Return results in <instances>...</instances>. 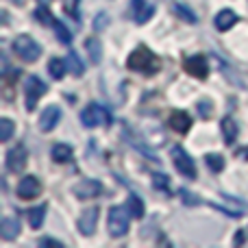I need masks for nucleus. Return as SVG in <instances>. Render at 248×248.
Wrapping results in <instances>:
<instances>
[{"label": "nucleus", "mask_w": 248, "mask_h": 248, "mask_svg": "<svg viewBox=\"0 0 248 248\" xmlns=\"http://www.w3.org/2000/svg\"><path fill=\"white\" fill-rule=\"evenodd\" d=\"M126 65H128V70H133V72H141V74H146V77H153V74H157L159 70H161V61H159V57L155 55V52H150L146 46L135 48V50L128 55Z\"/></svg>", "instance_id": "obj_1"}, {"label": "nucleus", "mask_w": 248, "mask_h": 248, "mask_svg": "<svg viewBox=\"0 0 248 248\" xmlns=\"http://www.w3.org/2000/svg\"><path fill=\"white\" fill-rule=\"evenodd\" d=\"M13 52H16L22 61L33 63V61H37L39 55H42V46H39L33 37H29V35H17V37L13 39Z\"/></svg>", "instance_id": "obj_2"}, {"label": "nucleus", "mask_w": 248, "mask_h": 248, "mask_svg": "<svg viewBox=\"0 0 248 248\" xmlns=\"http://www.w3.org/2000/svg\"><path fill=\"white\" fill-rule=\"evenodd\" d=\"M81 122L85 124L87 128H96V126H109L111 122V113L107 111L100 105H87L85 109L81 111Z\"/></svg>", "instance_id": "obj_3"}, {"label": "nucleus", "mask_w": 248, "mask_h": 248, "mask_svg": "<svg viewBox=\"0 0 248 248\" xmlns=\"http://www.w3.org/2000/svg\"><path fill=\"white\" fill-rule=\"evenodd\" d=\"M128 231V211L122 207H111L109 209V233L113 237H122Z\"/></svg>", "instance_id": "obj_4"}, {"label": "nucleus", "mask_w": 248, "mask_h": 248, "mask_svg": "<svg viewBox=\"0 0 248 248\" xmlns=\"http://www.w3.org/2000/svg\"><path fill=\"white\" fill-rule=\"evenodd\" d=\"M46 94V85L42 83V78L37 77H29L26 78V85H24V96H26V109L33 111L35 105L39 103V98Z\"/></svg>", "instance_id": "obj_5"}, {"label": "nucleus", "mask_w": 248, "mask_h": 248, "mask_svg": "<svg viewBox=\"0 0 248 248\" xmlns=\"http://www.w3.org/2000/svg\"><path fill=\"white\" fill-rule=\"evenodd\" d=\"M172 159H174V168L187 179H196V166H194L192 157L185 153L181 146H174L172 148Z\"/></svg>", "instance_id": "obj_6"}, {"label": "nucleus", "mask_w": 248, "mask_h": 248, "mask_svg": "<svg viewBox=\"0 0 248 248\" xmlns=\"http://www.w3.org/2000/svg\"><path fill=\"white\" fill-rule=\"evenodd\" d=\"M26 161H29V155H26V148L22 144L13 146V148L7 153V170L13 172V174H17V172L24 170Z\"/></svg>", "instance_id": "obj_7"}, {"label": "nucleus", "mask_w": 248, "mask_h": 248, "mask_svg": "<svg viewBox=\"0 0 248 248\" xmlns=\"http://www.w3.org/2000/svg\"><path fill=\"white\" fill-rule=\"evenodd\" d=\"M103 194V185L96 179H83L74 185V196L81 198V201H87V198H96Z\"/></svg>", "instance_id": "obj_8"}, {"label": "nucleus", "mask_w": 248, "mask_h": 248, "mask_svg": "<svg viewBox=\"0 0 248 248\" xmlns=\"http://www.w3.org/2000/svg\"><path fill=\"white\" fill-rule=\"evenodd\" d=\"M183 68H185V72L196 78H207V74H209V63H207V59L202 55L187 57V59L183 61Z\"/></svg>", "instance_id": "obj_9"}, {"label": "nucleus", "mask_w": 248, "mask_h": 248, "mask_svg": "<svg viewBox=\"0 0 248 248\" xmlns=\"http://www.w3.org/2000/svg\"><path fill=\"white\" fill-rule=\"evenodd\" d=\"M39 192H42V183H39L37 176H24V179H20V183H17V196H20L22 201H31V198H35Z\"/></svg>", "instance_id": "obj_10"}, {"label": "nucleus", "mask_w": 248, "mask_h": 248, "mask_svg": "<svg viewBox=\"0 0 248 248\" xmlns=\"http://www.w3.org/2000/svg\"><path fill=\"white\" fill-rule=\"evenodd\" d=\"M96 224H98V209L92 207V209L83 211V216L78 218V231L83 235H92L96 231Z\"/></svg>", "instance_id": "obj_11"}, {"label": "nucleus", "mask_w": 248, "mask_h": 248, "mask_svg": "<svg viewBox=\"0 0 248 248\" xmlns=\"http://www.w3.org/2000/svg\"><path fill=\"white\" fill-rule=\"evenodd\" d=\"M131 7H133V17H135L137 24L148 22L150 17H153V13H155V7L150 2H146V0H133Z\"/></svg>", "instance_id": "obj_12"}, {"label": "nucleus", "mask_w": 248, "mask_h": 248, "mask_svg": "<svg viewBox=\"0 0 248 248\" xmlns=\"http://www.w3.org/2000/svg\"><path fill=\"white\" fill-rule=\"evenodd\" d=\"M59 118H61V109L55 107V105H50V107L44 109L42 118H39V128H42L44 133L52 131V128L57 126V122H59Z\"/></svg>", "instance_id": "obj_13"}, {"label": "nucleus", "mask_w": 248, "mask_h": 248, "mask_svg": "<svg viewBox=\"0 0 248 248\" xmlns=\"http://www.w3.org/2000/svg\"><path fill=\"white\" fill-rule=\"evenodd\" d=\"M168 124H170L172 131H176V133L183 135V133H187L189 126H192V118H189L185 111H174L170 116V120H168Z\"/></svg>", "instance_id": "obj_14"}, {"label": "nucleus", "mask_w": 248, "mask_h": 248, "mask_svg": "<svg viewBox=\"0 0 248 248\" xmlns=\"http://www.w3.org/2000/svg\"><path fill=\"white\" fill-rule=\"evenodd\" d=\"M216 29L218 31H229V29H233L235 26V22H237V16H235V11H231V9H222V11L216 16Z\"/></svg>", "instance_id": "obj_15"}, {"label": "nucleus", "mask_w": 248, "mask_h": 248, "mask_svg": "<svg viewBox=\"0 0 248 248\" xmlns=\"http://www.w3.org/2000/svg\"><path fill=\"white\" fill-rule=\"evenodd\" d=\"M0 231H2L4 240H13V237L20 233V220L17 218H2V222H0Z\"/></svg>", "instance_id": "obj_16"}, {"label": "nucleus", "mask_w": 248, "mask_h": 248, "mask_svg": "<svg viewBox=\"0 0 248 248\" xmlns=\"http://www.w3.org/2000/svg\"><path fill=\"white\" fill-rule=\"evenodd\" d=\"M85 50H87V55H90L92 63L98 65V63H100V57H103V46H100V39L90 37V39L85 42Z\"/></svg>", "instance_id": "obj_17"}, {"label": "nucleus", "mask_w": 248, "mask_h": 248, "mask_svg": "<svg viewBox=\"0 0 248 248\" xmlns=\"http://www.w3.org/2000/svg\"><path fill=\"white\" fill-rule=\"evenodd\" d=\"M72 153H74L72 146H68V144H55V146H52V161L65 163V161H70Z\"/></svg>", "instance_id": "obj_18"}, {"label": "nucleus", "mask_w": 248, "mask_h": 248, "mask_svg": "<svg viewBox=\"0 0 248 248\" xmlns=\"http://www.w3.org/2000/svg\"><path fill=\"white\" fill-rule=\"evenodd\" d=\"M222 137L227 144H233L237 140V124L233 118H224L222 120Z\"/></svg>", "instance_id": "obj_19"}, {"label": "nucleus", "mask_w": 248, "mask_h": 248, "mask_svg": "<svg viewBox=\"0 0 248 248\" xmlns=\"http://www.w3.org/2000/svg\"><path fill=\"white\" fill-rule=\"evenodd\" d=\"M65 68H68V63H65L63 59H50V63H48V72H50V77L55 78V81H61V78L65 77Z\"/></svg>", "instance_id": "obj_20"}, {"label": "nucleus", "mask_w": 248, "mask_h": 248, "mask_svg": "<svg viewBox=\"0 0 248 248\" xmlns=\"http://www.w3.org/2000/svg\"><path fill=\"white\" fill-rule=\"evenodd\" d=\"M126 211H128V216H133V218H144V202L140 201L137 196H128V201H126Z\"/></svg>", "instance_id": "obj_21"}, {"label": "nucleus", "mask_w": 248, "mask_h": 248, "mask_svg": "<svg viewBox=\"0 0 248 248\" xmlns=\"http://www.w3.org/2000/svg\"><path fill=\"white\" fill-rule=\"evenodd\" d=\"M52 29H55V33H57V39H59L63 46H70V44H72V33L65 29L63 22L55 20V22H52Z\"/></svg>", "instance_id": "obj_22"}, {"label": "nucleus", "mask_w": 248, "mask_h": 248, "mask_svg": "<svg viewBox=\"0 0 248 248\" xmlns=\"http://www.w3.org/2000/svg\"><path fill=\"white\" fill-rule=\"evenodd\" d=\"M44 214H46V205H39V207H35V209H29V224L33 229H39L42 227V222H44Z\"/></svg>", "instance_id": "obj_23"}, {"label": "nucleus", "mask_w": 248, "mask_h": 248, "mask_svg": "<svg viewBox=\"0 0 248 248\" xmlns=\"http://www.w3.org/2000/svg\"><path fill=\"white\" fill-rule=\"evenodd\" d=\"M65 63H68V68H70V74H74V77H81V74H83V61H81V57H78L74 50H70Z\"/></svg>", "instance_id": "obj_24"}, {"label": "nucleus", "mask_w": 248, "mask_h": 248, "mask_svg": "<svg viewBox=\"0 0 248 248\" xmlns=\"http://www.w3.org/2000/svg\"><path fill=\"white\" fill-rule=\"evenodd\" d=\"M205 161H207V168H209L211 172H222L224 170V157L222 155H207L205 157Z\"/></svg>", "instance_id": "obj_25"}, {"label": "nucleus", "mask_w": 248, "mask_h": 248, "mask_svg": "<svg viewBox=\"0 0 248 248\" xmlns=\"http://www.w3.org/2000/svg\"><path fill=\"white\" fill-rule=\"evenodd\" d=\"M174 13H176V16L183 17V20L187 22V24H196V13L189 11V9L185 7L183 2H176V4H174Z\"/></svg>", "instance_id": "obj_26"}, {"label": "nucleus", "mask_w": 248, "mask_h": 248, "mask_svg": "<svg viewBox=\"0 0 248 248\" xmlns=\"http://www.w3.org/2000/svg\"><path fill=\"white\" fill-rule=\"evenodd\" d=\"M13 135V122L9 118H2L0 120V141H9Z\"/></svg>", "instance_id": "obj_27"}, {"label": "nucleus", "mask_w": 248, "mask_h": 248, "mask_svg": "<svg viewBox=\"0 0 248 248\" xmlns=\"http://www.w3.org/2000/svg\"><path fill=\"white\" fill-rule=\"evenodd\" d=\"M153 185H155V189H161V192H168V185H170V179H168L166 174H155L153 176Z\"/></svg>", "instance_id": "obj_28"}, {"label": "nucleus", "mask_w": 248, "mask_h": 248, "mask_svg": "<svg viewBox=\"0 0 248 248\" xmlns=\"http://www.w3.org/2000/svg\"><path fill=\"white\" fill-rule=\"evenodd\" d=\"M35 17H37V20H42V24H52V22H55V17L46 11V7L37 9V11H35Z\"/></svg>", "instance_id": "obj_29"}, {"label": "nucleus", "mask_w": 248, "mask_h": 248, "mask_svg": "<svg viewBox=\"0 0 248 248\" xmlns=\"http://www.w3.org/2000/svg\"><path fill=\"white\" fill-rule=\"evenodd\" d=\"M198 113H201V118H211V103L209 100H201L198 103Z\"/></svg>", "instance_id": "obj_30"}, {"label": "nucleus", "mask_w": 248, "mask_h": 248, "mask_svg": "<svg viewBox=\"0 0 248 248\" xmlns=\"http://www.w3.org/2000/svg\"><path fill=\"white\" fill-rule=\"evenodd\" d=\"M107 13H98V16H96V24H94V29L96 31H103L105 26H107Z\"/></svg>", "instance_id": "obj_31"}, {"label": "nucleus", "mask_w": 248, "mask_h": 248, "mask_svg": "<svg viewBox=\"0 0 248 248\" xmlns=\"http://www.w3.org/2000/svg\"><path fill=\"white\" fill-rule=\"evenodd\" d=\"M181 196H183V202H185V205H198V202H201L198 198H189V192H187V189H181ZM192 196H194V194H192Z\"/></svg>", "instance_id": "obj_32"}, {"label": "nucleus", "mask_w": 248, "mask_h": 248, "mask_svg": "<svg viewBox=\"0 0 248 248\" xmlns=\"http://www.w3.org/2000/svg\"><path fill=\"white\" fill-rule=\"evenodd\" d=\"M39 244H42V246H63L59 240H52V237H44Z\"/></svg>", "instance_id": "obj_33"}, {"label": "nucleus", "mask_w": 248, "mask_h": 248, "mask_svg": "<svg viewBox=\"0 0 248 248\" xmlns=\"http://www.w3.org/2000/svg\"><path fill=\"white\" fill-rule=\"evenodd\" d=\"M240 244H246V233L244 231L235 233V246H240Z\"/></svg>", "instance_id": "obj_34"}, {"label": "nucleus", "mask_w": 248, "mask_h": 248, "mask_svg": "<svg viewBox=\"0 0 248 248\" xmlns=\"http://www.w3.org/2000/svg\"><path fill=\"white\" fill-rule=\"evenodd\" d=\"M39 4H48V2H52V0H37Z\"/></svg>", "instance_id": "obj_35"}]
</instances>
